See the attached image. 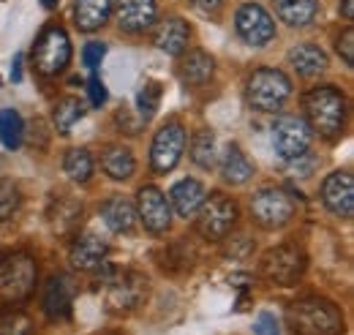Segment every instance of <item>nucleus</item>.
<instances>
[{"mask_svg":"<svg viewBox=\"0 0 354 335\" xmlns=\"http://www.w3.org/2000/svg\"><path fill=\"white\" fill-rule=\"evenodd\" d=\"M303 109L310 131H316L324 139H335L346 126L349 101L335 84H319L303 96Z\"/></svg>","mask_w":354,"mask_h":335,"instance_id":"1","label":"nucleus"},{"mask_svg":"<svg viewBox=\"0 0 354 335\" xmlns=\"http://www.w3.org/2000/svg\"><path fill=\"white\" fill-rule=\"evenodd\" d=\"M286 325L292 335H344V314L333 300L303 297L289 305Z\"/></svg>","mask_w":354,"mask_h":335,"instance_id":"2","label":"nucleus"},{"mask_svg":"<svg viewBox=\"0 0 354 335\" xmlns=\"http://www.w3.org/2000/svg\"><path fill=\"white\" fill-rule=\"evenodd\" d=\"M292 96V80L281 69H257L245 82V104L257 112H278Z\"/></svg>","mask_w":354,"mask_h":335,"instance_id":"3","label":"nucleus"},{"mask_svg":"<svg viewBox=\"0 0 354 335\" xmlns=\"http://www.w3.org/2000/svg\"><path fill=\"white\" fill-rule=\"evenodd\" d=\"M36 281H39V267L28 251H14L0 262V294L6 302L28 300L36 292Z\"/></svg>","mask_w":354,"mask_h":335,"instance_id":"4","label":"nucleus"},{"mask_svg":"<svg viewBox=\"0 0 354 335\" xmlns=\"http://www.w3.org/2000/svg\"><path fill=\"white\" fill-rule=\"evenodd\" d=\"M306 267H308L306 253L292 243L272 246L270 251L262 253V262H259L262 278L272 287H295L306 275Z\"/></svg>","mask_w":354,"mask_h":335,"instance_id":"5","label":"nucleus"},{"mask_svg":"<svg viewBox=\"0 0 354 335\" xmlns=\"http://www.w3.org/2000/svg\"><path fill=\"white\" fill-rule=\"evenodd\" d=\"M240 218V210H237V202L229 199L226 194L216 191L210 197H205V202L196 210V232L205 237V240H213V243H221L229 237V232L234 229Z\"/></svg>","mask_w":354,"mask_h":335,"instance_id":"6","label":"nucleus"},{"mask_svg":"<svg viewBox=\"0 0 354 335\" xmlns=\"http://www.w3.org/2000/svg\"><path fill=\"white\" fill-rule=\"evenodd\" d=\"M297 212V199L278 185H265L251 197V218L262 229H281Z\"/></svg>","mask_w":354,"mask_h":335,"instance_id":"7","label":"nucleus"},{"mask_svg":"<svg viewBox=\"0 0 354 335\" xmlns=\"http://www.w3.org/2000/svg\"><path fill=\"white\" fill-rule=\"evenodd\" d=\"M71 63V42L60 25H49L33 44V66L41 77H57Z\"/></svg>","mask_w":354,"mask_h":335,"instance_id":"8","label":"nucleus"},{"mask_svg":"<svg viewBox=\"0 0 354 335\" xmlns=\"http://www.w3.org/2000/svg\"><path fill=\"white\" fill-rule=\"evenodd\" d=\"M106 284H109L106 287V305L115 314H131V311H136L147 300V294H150V281L139 270L115 273Z\"/></svg>","mask_w":354,"mask_h":335,"instance_id":"9","label":"nucleus"},{"mask_svg":"<svg viewBox=\"0 0 354 335\" xmlns=\"http://www.w3.org/2000/svg\"><path fill=\"white\" fill-rule=\"evenodd\" d=\"M310 139H313V131L297 115H281L272 123V147L281 161H292V159L308 153Z\"/></svg>","mask_w":354,"mask_h":335,"instance_id":"10","label":"nucleus"},{"mask_svg":"<svg viewBox=\"0 0 354 335\" xmlns=\"http://www.w3.org/2000/svg\"><path fill=\"white\" fill-rule=\"evenodd\" d=\"M185 142H188V134H185V126L180 120H172V123L158 128V134L150 145V167H153V172L156 174L172 172L183 159Z\"/></svg>","mask_w":354,"mask_h":335,"instance_id":"11","label":"nucleus"},{"mask_svg":"<svg viewBox=\"0 0 354 335\" xmlns=\"http://www.w3.org/2000/svg\"><path fill=\"white\" fill-rule=\"evenodd\" d=\"M136 218L150 235H164L172 226V205L167 194L156 185H142L136 191Z\"/></svg>","mask_w":354,"mask_h":335,"instance_id":"12","label":"nucleus"},{"mask_svg":"<svg viewBox=\"0 0 354 335\" xmlns=\"http://www.w3.org/2000/svg\"><path fill=\"white\" fill-rule=\"evenodd\" d=\"M234 30L248 46H267L275 39V22L259 3H243L237 8Z\"/></svg>","mask_w":354,"mask_h":335,"instance_id":"13","label":"nucleus"},{"mask_svg":"<svg viewBox=\"0 0 354 335\" xmlns=\"http://www.w3.org/2000/svg\"><path fill=\"white\" fill-rule=\"evenodd\" d=\"M112 11L118 19V28L123 33H131V36L150 30L156 25V17H158L156 0H115Z\"/></svg>","mask_w":354,"mask_h":335,"instance_id":"14","label":"nucleus"},{"mask_svg":"<svg viewBox=\"0 0 354 335\" xmlns=\"http://www.w3.org/2000/svg\"><path fill=\"white\" fill-rule=\"evenodd\" d=\"M322 202L338 218L354 215V177L352 172H333L322 183Z\"/></svg>","mask_w":354,"mask_h":335,"instance_id":"15","label":"nucleus"},{"mask_svg":"<svg viewBox=\"0 0 354 335\" xmlns=\"http://www.w3.org/2000/svg\"><path fill=\"white\" fill-rule=\"evenodd\" d=\"M74 284L68 275H52L44 287V297H41V308H44L49 322H63L71 316V305H74Z\"/></svg>","mask_w":354,"mask_h":335,"instance_id":"16","label":"nucleus"},{"mask_svg":"<svg viewBox=\"0 0 354 335\" xmlns=\"http://www.w3.org/2000/svg\"><path fill=\"white\" fill-rule=\"evenodd\" d=\"M188 42H191V30H188V22L180 19V17H167V19H161V22L156 25V30H153V44H156L161 52L172 55V57L185 55Z\"/></svg>","mask_w":354,"mask_h":335,"instance_id":"17","label":"nucleus"},{"mask_svg":"<svg viewBox=\"0 0 354 335\" xmlns=\"http://www.w3.org/2000/svg\"><path fill=\"white\" fill-rule=\"evenodd\" d=\"M109 253V246L95 237V235H80L74 243H71V251H68V262L74 270H82V273H90V270H98L104 264Z\"/></svg>","mask_w":354,"mask_h":335,"instance_id":"18","label":"nucleus"},{"mask_svg":"<svg viewBox=\"0 0 354 335\" xmlns=\"http://www.w3.org/2000/svg\"><path fill=\"white\" fill-rule=\"evenodd\" d=\"M286 57H289V66H292L300 77H306V80H313V77L324 74V71H327V66H330V60H327L324 49H322V46H316V44H310V42L292 46Z\"/></svg>","mask_w":354,"mask_h":335,"instance_id":"19","label":"nucleus"},{"mask_svg":"<svg viewBox=\"0 0 354 335\" xmlns=\"http://www.w3.org/2000/svg\"><path fill=\"white\" fill-rule=\"evenodd\" d=\"M205 185L199 183V180H194V177H185V180H180L172 185V191H169V205L177 210V215L180 218H194L196 215V210L199 205L205 202Z\"/></svg>","mask_w":354,"mask_h":335,"instance_id":"20","label":"nucleus"},{"mask_svg":"<svg viewBox=\"0 0 354 335\" xmlns=\"http://www.w3.org/2000/svg\"><path fill=\"white\" fill-rule=\"evenodd\" d=\"M101 215H104V224H106L112 232L123 235V232H131L133 224H136V205H133L131 199L115 194V197H109V199L101 205Z\"/></svg>","mask_w":354,"mask_h":335,"instance_id":"21","label":"nucleus"},{"mask_svg":"<svg viewBox=\"0 0 354 335\" xmlns=\"http://www.w3.org/2000/svg\"><path fill=\"white\" fill-rule=\"evenodd\" d=\"M213 71H216V60H213L205 49H191V52L180 60V80L185 84L210 82Z\"/></svg>","mask_w":354,"mask_h":335,"instance_id":"22","label":"nucleus"},{"mask_svg":"<svg viewBox=\"0 0 354 335\" xmlns=\"http://www.w3.org/2000/svg\"><path fill=\"white\" fill-rule=\"evenodd\" d=\"M101 169L112 177V180H129L136 172V159L129 147L123 145H106L101 150Z\"/></svg>","mask_w":354,"mask_h":335,"instance_id":"23","label":"nucleus"},{"mask_svg":"<svg viewBox=\"0 0 354 335\" xmlns=\"http://www.w3.org/2000/svg\"><path fill=\"white\" fill-rule=\"evenodd\" d=\"M221 177L229 185H243L254 177V164L240 150V145H226L221 159Z\"/></svg>","mask_w":354,"mask_h":335,"instance_id":"24","label":"nucleus"},{"mask_svg":"<svg viewBox=\"0 0 354 335\" xmlns=\"http://www.w3.org/2000/svg\"><path fill=\"white\" fill-rule=\"evenodd\" d=\"M112 3L115 0H74V17H77V28L93 33L98 30L109 14H112Z\"/></svg>","mask_w":354,"mask_h":335,"instance_id":"25","label":"nucleus"},{"mask_svg":"<svg viewBox=\"0 0 354 335\" xmlns=\"http://www.w3.org/2000/svg\"><path fill=\"white\" fill-rule=\"evenodd\" d=\"M272 3H275V14L289 28H308L319 14L316 0H272Z\"/></svg>","mask_w":354,"mask_h":335,"instance_id":"26","label":"nucleus"},{"mask_svg":"<svg viewBox=\"0 0 354 335\" xmlns=\"http://www.w3.org/2000/svg\"><path fill=\"white\" fill-rule=\"evenodd\" d=\"M49 221L57 232L68 235L82 224V205L71 197H55L49 205Z\"/></svg>","mask_w":354,"mask_h":335,"instance_id":"27","label":"nucleus"},{"mask_svg":"<svg viewBox=\"0 0 354 335\" xmlns=\"http://www.w3.org/2000/svg\"><path fill=\"white\" fill-rule=\"evenodd\" d=\"M85 118V104L74 96H66L55 104V112H52V120H55V128L57 134H71V128L77 126L80 120Z\"/></svg>","mask_w":354,"mask_h":335,"instance_id":"28","label":"nucleus"},{"mask_svg":"<svg viewBox=\"0 0 354 335\" xmlns=\"http://www.w3.org/2000/svg\"><path fill=\"white\" fill-rule=\"evenodd\" d=\"M191 161L199 169H213L216 164V136L210 128H199L191 139Z\"/></svg>","mask_w":354,"mask_h":335,"instance_id":"29","label":"nucleus"},{"mask_svg":"<svg viewBox=\"0 0 354 335\" xmlns=\"http://www.w3.org/2000/svg\"><path fill=\"white\" fill-rule=\"evenodd\" d=\"M63 172L74 180V183H88L93 174V156L85 147H71L63 159Z\"/></svg>","mask_w":354,"mask_h":335,"instance_id":"30","label":"nucleus"},{"mask_svg":"<svg viewBox=\"0 0 354 335\" xmlns=\"http://www.w3.org/2000/svg\"><path fill=\"white\" fill-rule=\"evenodd\" d=\"M25 139V123L17 109H0V142L8 150H17Z\"/></svg>","mask_w":354,"mask_h":335,"instance_id":"31","label":"nucleus"},{"mask_svg":"<svg viewBox=\"0 0 354 335\" xmlns=\"http://www.w3.org/2000/svg\"><path fill=\"white\" fill-rule=\"evenodd\" d=\"M161 96H164V87H161L158 80H147V82L139 87V93H136V109H139V118L145 123L158 112Z\"/></svg>","mask_w":354,"mask_h":335,"instance_id":"32","label":"nucleus"},{"mask_svg":"<svg viewBox=\"0 0 354 335\" xmlns=\"http://www.w3.org/2000/svg\"><path fill=\"white\" fill-rule=\"evenodd\" d=\"M0 335H36L33 319L17 308L0 311Z\"/></svg>","mask_w":354,"mask_h":335,"instance_id":"33","label":"nucleus"},{"mask_svg":"<svg viewBox=\"0 0 354 335\" xmlns=\"http://www.w3.org/2000/svg\"><path fill=\"white\" fill-rule=\"evenodd\" d=\"M22 205V194L11 180H0V221H8Z\"/></svg>","mask_w":354,"mask_h":335,"instance_id":"34","label":"nucleus"},{"mask_svg":"<svg viewBox=\"0 0 354 335\" xmlns=\"http://www.w3.org/2000/svg\"><path fill=\"white\" fill-rule=\"evenodd\" d=\"M251 251H254V240H251L248 235L229 237V243H226V248H223V253H226L229 259H243V256H248Z\"/></svg>","mask_w":354,"mask_h":335,"instance_id":"35","label":"nucleus"},{"mask_svg":"<svg viewBox=\"0 0 354 335\" xmlns=\"http://www.w3.org/2000/svg\"><path fill=\"white\" fill-rule=\"evenodd\" d=\"M104 55H106V44H104V42H90V44H85V49H82V63L88 66L90 71H95V69L101 66Z\"/></svg>","mask_w":354,"mask_h":335,"instance_id":"36","label":"nucleus"},{"mask_svg":"<svg viewBox=\"0 0 354 335\" xmlns=\"http://www.w3.org/2000/svg\"><path fill=\"white\" fill-rule=\"evenodd\" d=\"M313 169H316V159H313L310 153H303V156L286 161V172L295 174V177H308Z\"/></svg>","mask_w":354,"mask_h":335,"instance_id":"37","label":"nucleus"},{"mask_svg":"<svg viewBox=\"0 0 354 335\" xmlns=\"http://www.w3.org/2000/svg\"><path fill=\"white\" fill-rule=\"evenodd\" d=\"M335 49H338V55L344 57V63H346V66H354V30L352 28H346V30L338 36Z\"/></svg>","mask_w":354,"mask_h":335,"instance_id":"38","label":"nucleus"},{"mask_svg":"<svg viewBox=\"0 0 354 335\" xmlns=\"http://www.w3.org/2000/svg\"><path fill=\"white\" fill-rule=\"evenodd\" d=\"M88 93H90V104H93V107H104L106 98H109L106 84H104V80H101L98 74H93L88 80Z\"/></svg>","mask_w":354,"mask_h":335,"instance_id":"39","label":"nucleus"},{"mask_svg":"<svg viewBox=\"0 0 354 335\" xmlns=\"http://www.w3.org/2000/svg\"><path fill=\"white\" fill-rule=\"evenodd\" d=\"M254 333L257 335H281V327H278V319L272 314H259L257 316V325H254Z\"/></svg>","mask_w":354,"mask_h":335,"instance_id":"40","label":"nucleus"},{"mask_svg":"<svg viewBox=\"0 0 354 335\" xmlns=\"http://www.w3.org/2000/svg\"><path fill=\"white\" fill-rule=\"evenodd\" d=\"M223 0H194V6L196 8H202V11H213V8H218Z\"/></svg>","mask_w":354,"mask_h":335,"instance_id":"41","label":"nucleus"},{"mask_svg":"<svg viewBox=\"0 0 354 335\" xmlns=\"http://www.w3.org/2000/svg\"><path fill=\"white\" fill-rule=\"evenodd\" d=\"M341 14H344V19H354V0H341Z\"/></svg>","mask_w":354,"mask_h":335,"instance_id":"42","label":"nucleus"},{"mask_svg":"<svg viewBox=\"0 0 354 335\" xmlns=\"http://www.w3.org/2000/svg\"><path fill=\"white\" fill-rule=\"evenodd\" d=\"M19 66H22V57L17 55V57H14V66H11V80H14V82H19V80H22V71H19Z\"/></svg>","mask_w":354,"mask_h":335,"instance_id":"43","label":"nucleus"},{"mask_svg":"<svg viewBox=\"0 0 354 335\" xmlns=\"http://www.w3.org/2000/svg\"><path fill=\"white\" fill-rule=\"evenodd\" d=\"M57 3H60V0H41V6H44L46 11H52V8H57Z\"/></svg>","mask_w":354,"mask_h":335,"instance_id":"44","label":"nucleus"}]
</instances>
